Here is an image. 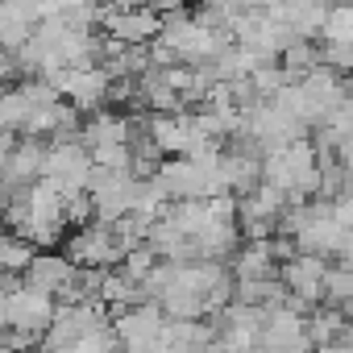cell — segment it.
Masks as SVG:
<instances>
[{"label": "cell", "mask_w": 353, "mask_h": 353, "mask_svg": "<svg viewBox=\"0 0 353 353\" xmlns=\"http://www.w3.org/2000/svg\"><path fill=\"white\" fill-rule=\"evenodd\" d=\"M324 42L328 46H353V9H332L324 17Z\"/></svg>", "instance_id": "cell-16"}, {"label": "cell", "mask_w": 353, "mask_h": 353, "mask_svg": "<svg viewBox=\"0 0 353 353\" xmlns=\"http://www.w3.org/2000/svg\"><path fill=\"white\" fill-rule=\"evenodd\" d=\"M59 96H67L71 100V108L75 112H92V108H100L104 100H108V92H112V79L104 75V67H54V71H46L42 75Z\"/></svg>", "instance_id": "cell-2"}, {"label": "cell", "mask_w": 353, "mask_h": 353, "mask_svg": "<svg viewBox=\"0 0 353 353\" xmlns=\"http://www.w3.org/2000/svg\"><path fill=\"white\" fill-rule=\"evenodd\" d=\"M324 274H328V262L324 258H312V254H295L287 266H283V287H287V312H303L312 307L316 299H324Z\"/></svg>", "instance_id": "cell-4"}, {"label": "cell", "mask_w": 353, "mask_h": 353, "mask_svg": "<svg viewBox=\"0 0 353 353\" xmlns=\"http://www.w3.org/2000/svg\"><path fill=\"white\" fill-rule=\"evenodd\" d=\"M75 266L67 262V254H34V262H30V270L21 274V287H30V291H38V295H63L71 283H75Z\"/></svg>", "instance_id": "cell-8"}, {"label": "cell", "mask_w": 353, "mask_h": 353, "mask_svg": "<svg viewBox=\"0 0 353 353\" xmlns=\"http://www.w3.org/2000/svg\"><path fill=\"white\" fill-rule=\"evenodd\" d=\"M0 332H9V291L0 287Z\"/></svg>", "instance_id": "cell-17"}, {"label": "cell", "mask_w": 353, "mask_h": 353, "mask_svg": "<svg viewBox=\"0 0 353 353\" xmlns=\"http://www.w3.org/2000/svg\"><path fill=\"white\" fill-rule=\"evenodd\" d=\"M229 270H233V279H237V283H266V279H270V270H274L270 237H266V241H250V245L233 250Z\"/></svg>", "instance_id": "cell-10"}, {"label": "cell", "mask_w": 353, "mask_h": 353, "mask_svg": "<svg viewBox=\"0 0 353 353\" xmlns=\"http://www.w3.org/2000/svg\"><path fill=\"white\" fill-rule=\"evenodd\" d=\"M0 353H5V345H0Z\"/></svg>", "instance_id": "cell-19"}, {"label": "cell", "mask_w": 353, "mask_h": 353, "mask_svg": "<svg viewBox=\"0 0 353 353\" xmlns=\"http://www.w3.org/2000/svg\"><path fill=\"white\" fill-rule=\"evenodd\" d=\"M162 328H166V316H162L158 303H137V307L112 316V332H117V341L125 349H150V345H158Z\"/></svg>", "instance_id": "cell-7"}, {"label": "cell", "mask_w": 353, "mask_h": 353, "mask_svg": "<svg viewBox=\"0 0 353 353\" xmlns=\"http://www.w3.org/2000/svg\"><path fill=\"white\" fill-rule=\"evenodd\" d=\"M96 21H104L112 42H121V46H150L162 34V13H154V9H108Z\"/></svg>", "instance_id": "cell-6"}, {"label": "cell", "mask_w": 353, "mask_h": 353, "mask_svg": "<svg viewBox=\"0 0 353 353\" xmlns=\"http://www.w3.org/2000/svg\"><path fill=\"white\" fill-rule=\"evenodd\" d=\"M221 179H225L229 196L262 188V162L254 154H221Z\"/></svg>", "instance_id": "cell-12"}, {"label": "cell", "mask_w": 353, "mask_h": 353, "mask_svg": "<svg viewBox=\"0 0 353 353\" xmlns=\"http://www.w3.org/2000/svg\"><path fill=\"white\" fill-rule=\"evenodd\" d=\"M34 245L21 241L17 233H0V274H26L34 262Z\"/></svg>", "instance_id": "cell-13"}, {"label": "cell", "mask_w": 353, "mask_h": 353, "mask_svg": "<svg viewBox=\"0 0 353 353\" xmlns=\"http://www.w3.org/2000/svg\"><path fill=\"white\" fill-rule=\"evenodd\" d=\"M42 166H46V150H42V141H21V145H13L9 150V162H5V188L9 192H21V188H34L38 179H42Z\"/></svg>", "instance_id": "cell-9"}, {"label": "cell", "mask_w": 353, "mask_h": 353, "mask_svg": "<svg viewBox=\"0 0 353 353\" xmlns=\"http://www.w3.org/2000/svg\"><path fill=\"white\" fill-rule=\"evenodd\" d=\"M0 96H5V83H0Z\"/></svg>", "instance_id": "cell-18"}, {"label": "cell", "mask_w": 353, "mask_h": 353, "mask_svg": "<svg viewBox=\"0 0 353 353\" xmlns=\"http://www.w3.org/2000/svg\"><path fill=\"white\" fill-rule=\"evenodd\" d=\"M79 133H83V150L92 154V150H100V145H129L133 125H129L125 117H117V112H96Z\"/></svg>", "instance_id": "cell-11"}, {"label": "cell", "mask_w": 353, "mask_h": 353, "mask_svg": "<svg viewBox=\"0 0 353 353\" xmlns=\"http://www.w3.org/2000/svg\"><path fill=\"white\" fill-rule=\"evenodd\" d=\"M54 312H59V303L50 295H38L30 287L9 291V328L13 332H26V336L42 341L46 328H50V320H54Z\"/></svg>", "instance_id": "cell-5"}, {"label": "cell", "mask_w": 353, "mask_h": 353, "mask_svg": "<svg viewBox=\"0 0 353 353\" xmlns=\"http://www.w3.org/2000/svg\"><path fill=\"white\" fill-rule=\"evenodd\" d=\"M88 174H92V154H88L79 141H59V145L46 150L42 179H46L63 200L88 188Z\"/></svg>", "instance_id": "cell-3"}, {"label": "cell", "mask_w": 353, "mask_h": 353, "mask_svg": "<svg viewBox=\"0 0 353 353\" xmlns=\"http://www.w3.org/2000/svg\"><path fill=\"white\" fill-rule=\"evenodd\" d=\"M262 183L283 192L291 208H299L312 192H320V166H316V145L303 137L295 145H283L262 158Z\"/></svg>", "instance_id": "cell-1"}, {"label": "cell", "mask_w": 353, "mask_h": 353, "mask_svg": "<svg viewBox=\"0 0 353 353\" xmlns=\"http://www.w3.org/2000/svg\"><path fill=\"white\" fill-rule=\"evenodd\" d=\"M324 303L328 307L353 303V270L349 266H328V274H324Z\"/></svg>", "instance_id": "cell-14"}, {"label": "cell", "mask_w": 353, "mask_h": 353, "mask_svg": "<svg viewBox=\"0 0 353 353\" xmlns=\"http://www.w3.org/2000/svg\"><path fill=\"white\" fill-rule=\"evenodd\" d=\"M154 266H158V254H154L150 245H137V250H129V254H125V266H121L117 274H121V279H129L133 287H141V283L150 279V270H154Z\"/></svg>", "instance_id": "cell-15"}]
</instances>
